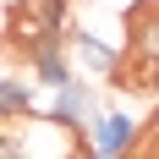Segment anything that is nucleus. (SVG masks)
I'll return each mask as SVG.
<instances>
[{"instance_id":"f257e3e1","label":"nucleus","mask_w":159,"mask_h":159,"mask_svg":"<svg viewBox=\"0 0 159 159\" xmlns=\"http://www.w3.org/2000/svg\"><path fill=\"white\" fill-rule=\"evenodd\" d=\"M137 137H143V126H137V115H126V110H104L88 126V143H93V154H137Z\"/></svg>"},{"instance_id":"f03ea898","label":"nucleus","mask_w":159,"mask_h":159,"mask_svg":"<svg viewBox=\"0 0 159 159\" xmlns=\"http://www.w3.org/2000/svg\"><path fill=\"white\" fill-rule=\"evenodd\" d=\"M33 66V82H44V88H66L71 82V55H66V39H44V44L28 55Z\"/></svg>"},{"instance_id":"7ed1b4c3","label":"nucleus","mask_w":159,"mask_h":159,"mask_svg":"<svg viewBox=\"0 0 159 159\" xmlns=\"http://www.w3.org/2000/svg\"><path fill=\"white\" fill-rule=\"evenodd\" d=\"M71 49H77V61L88 66V71H99V77H115V66H121V55L104 49L99 39H88V33H71Z\"/></svg>"},{"instance_id":"20e7f679","label":"nucleus","mask_w":159,"mask_h":159,"mask_svg":"<svg viewBox=\"0 0 159 159\" xmlns=\"http://www.w3.org/2000/svg\"><path fill=\"white\" fill-rule=\"evenodd\" d=\"M28 104H33V82H22L16 71H6L0 77V115L16 121V115H28Z\"/></svg>"}]
</instances>
